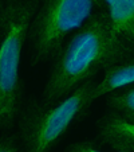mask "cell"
Listing matches in <instances>:
<instances>
[{
    "label": "cell",
    "instance_id": "1",
    "mask_svg": "<svg viewBox=\"0 0 134 152\" xmlns=\"http://www.w3.org/2000/svg\"><path fill=\"white\" fill-rule=\"evenodd\" d=\"M134 55V49L111 28L105 11L93 14L62 46L43 89V102L67 97L78 86L113 63Z\"/></svg>",
    "mask_w": 134,
    "mask_h": 152
},
{
    "label": "cell",
    "instance_id": "2",
    "mask_svg": "<svg viewBox=\"0 0 134 152\" xmlns=\"http://www.w3.org/2000/svg\"><path fill=\"white\" fill-rule=\"evenodd\" d=\"M97 81L88 80L67 97L52 104L30 100L17 117L20 149L23 152H50L78 117L94 102Z\"/></svg>",
    "mask_w": 134,
    "mask_h": 152
},
{
    "label": "cell",
    "instance_id": "3",
    "mask_svg": "<svg viewBox=\"0 0 134 152\" xmlns=\"http://www.w3.org/2000/svg\"><path fill=\"white\" fill-rule=\"evenodd\" d=\"M38 7V0L6 4L0 24V135L15 126L24 104L20 61Z\"/></svg>",
    "mask_w": 134,
    "mask_h": 152
},
{
    "label": "cell",
    "instance_id": "4",
    "mask_svg": "<svg viewBox=\"0 0 134 152\" xmlns=\"http://www.w3.org/2000/svg\"><path fill=\"white\" fill-rule=\"evenodd\" d=\"M95 6L94 0H40L28 30L32 65L54 59L66 38L94 14Z\"/></svg>",
    "mask_w": 134,
    "mask_h": 152
},
{
    "label": "cell",
    "instance_id": "5",
    "mask_svg": "<svg viewBox=\"0 0 134 152\" xmlns=\"http://www.w3.org/2000/svg\"><path fill=\"white\" fill-rule=\"evenodd\" d=\"M98 140L114 151L134 152V121L107 112L98 120Z\"/></svg>",
    "mask_w": 134,
    "mask_h": 152
},
{
    "label": "cell",
    "instance_id": "6",
    "mask_svg": "<svg viewBox=\"0 0 134 152\" xmlns=\"http://www.w3.org/2000/svg\"><path fill=\"white\" fill-rule=\"evenodd\" d=\"M130 85H134V55L113 63L105 69L102 80L95 85L94 100Z\"/></svg>",
    "mask_w": 134,
    "mask_h": 152
},
{
    "label": "cell",
    "instance_id": "7",
    "mask_svg": "<svg viewBox=\"0 0 134 152\" xmlns=\"http://www.w3.org/2000/svg\"><path fill=\"white\" fill-rule=\"evenodd\" d=\"M105 12L115 34L134 49V0H118Z\"/></svg>",
    "mask_w": 134,
    "mask_h": 152
},
{
    "label": "cell",
    "instance_id": "8",
    "mask_svg": "<svg viewBox=\"0 0 134 152\" xmlns=\"http://www.w3.org/2000/svg\"><path fill=\"white\" fill-rule=\"evenodd\" d=\"M106 97V104L110 110L134 121V85L114 90Z\"/></svg>",
    "mask_w": 134,
    "mask_h": 152
},
{
    "label": "cell",
    "instance_id": "9",
    "mask_svg": "<svg viewBox=\"0 0 134 152\" xmlns=\"http://www.w3.org/2000/svg\"><path fill=\"white\" fill-rule=\"evenodd\" d=\"M0 152H20V141L16 133L0 135Z\"/></svg>",
    "mask_w": 134,
    "mask_h": 152
},
{
    "label": "cell",
    "instance_id": "10",
    "mask_svg": "<svg viewBox=\"0 0 134 152\" xmlns=\"http://www.w3.org/2000/svg\"><path fill=\"white\" fill-rule=\"evenodd\" d=\"M64 152H102L95 144L91 141H78L70 144ZM115 152H126V151H115Z\"/></svg>",
    "mask_w": 134,
    "mask_h": 152
},
{
    "label": "cell",
    "instance_id": "11",
    "mask_svg": "<svg viewBox=\"0 0 134 152\" xmlns=\"http://www.w3.org/2000/svg\"><path fill=\"white\" fill-rule=\"evenodd\" d=\"M115 1H118V0H94V3L97 4L98 7H102L103 11H105L106 8H109L110 6H113Z\"/></svg>",
    "mask_w": 134,
    "mask_h": 152
},
{
    "label": "cell",
    "instance_id": "12",
    "mask_svg": "<svg viewBox=\"0 0 134 152\" xmlns=\"http://www.w3.org/2000/svg\"><path fill=\"white\" fill-rule=\"evenodd\" d=\"M4 14H6V4L3 0H0V24L3 23L4 20Z\"/></svg>",
    "mask_w": 134,
    "mask_h": 152
},
{
    "label": "cell",
    "instance_id": "13",
    "mask_svg": "<svg viewBox=\"0 0 134 152\" xmlns=\"http://www.w3.org/2000/svg\"><path fill=\"white\" fill-rule=\"evenodd\" d=\"M4 4H11V3H24V1H30V0H3Z\"/></svg>",
    "mask_w": 134,
    "mask_h": 152
}]
</instances>
